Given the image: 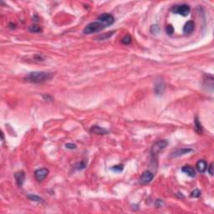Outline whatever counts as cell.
Returning a JSON list of instances; mask_svg holds the SVG:
<instances>
[{"label": "cell", "mask_w": 214, "mask_h": 214, "mask_svg": "<svg viewBox=\"0 0 214 214\" xmlns=\"http://www.w3.org/2000/svg\"><path fill=\"white\" fill-rule=\"evenodd\" d=\"M53 77H54L53 73L44 72V71H35L28 74L25 76L24 80L32 84H40L50 80Z\"/></svg>", "instance_id": "cell-1"}, {"label": "cell", "mask_w": 214, "mask_h": 214, "mask_svg": "<svg viewBox=\"0 0 214 214\" xmlns=\"http://www.w3.org/2000/svg\"><path fill=\"white\" fill-rule=\"evenodd\" d=\"M43 97L44 98L45 100H50V101H52V100H53V98L51 97V96H48V95H47V96L45 95V96H44Z\"/></svg>", "instance_id": "cell-29"}, {"label": "cell", "mask_w": 214, "mask_h": 214, "mask_svg": "<svg viewBox=\"0 0 214 214\" xmlns=\"http://www.w3.org/2000/svg\"><path fill=\"white\" fill-rule=\"evenodd\" d=\"M123 169H124V166L123 165H116L113 166L111 167V170L116 172H120L123 171Z\"/></svg>", "instance_id": "cell-22"}, {"label": "cell", "mask_w": 214, "mask_h": 214, "mask_svg": "<svg viewBox=\"0 0 214 214\" xmlns=\"http://www.w3.org/2000/svg\"><path fill=\"white\" fill-rule=\"evenodd\" d=\"M191 11L190 6L187 4H178V5H175L172 8V12L175 14H179L182 16H187L189 14Z\"/></svg>", "instance_id": "cell-3"}, {"label": "cell", "mask_w": 214, "mask_h": 214, "mask_svg": "<svg viewBox=\"0 0 214 214\" xmlns=\"http://www.w3.org/2000/svg\"><path fill=\"white\" fill-rule=\"evenodd\" d=\"M167 145H168V141L166 140H159V141H156L153 144V146L151 147V155L154 156H156L160 151L164 150Z\"/></svg>", "instance_id": "cell-4"}, {"label": "cell", "mask_w": 214, "mask_h": 214, "mask_svg": "<svg viewBox=\"0 0 214 214\" xmlns=\"http://www.w3.org/2000/svg\"><path fill=\"white\" fill-rule=\"evenodd\" d=\"M28 198H29L31 201L33 202H36V203H44V200L40 197L39 196L35 194H29L28 195Z\"/></svg>", "instance_id": "cell-17"}, {"label": "cell", "mask_w": 214, "mask_h": 214, "mask_svg": "<svg viewBox=\"0 0 214 214\" xmlns=\"http://www.w3.org/2000/svg\"><path fill=\"white\" fill-rule=\"evenodd\" d=\"M114 34H115V31H110V32L106 33V34H105L100 35L96 39H99V40H105V39H109L110 37H111Z\"/></svg>", "instance_id": "cell-18"}, {"label": "cell", "mask_w": 214, "mask_h": 214, "mask_svg": "<svg viewBox=\"0 0 214 214\" xmlns=\"http://www.w3.org/2000/svg\"><path fill=\"white\" fill-rule=\"evenodd\" d=\"M106 28V26L100 23V21H95L92 23H90L87 24L85 29L83 30V33L85 34H95V33H98L101 30Z\"/></svg>", "instance_id": "cell-2"}, {"label": "cell", "mask_w": 214, "mask_h": 214, "mask_svg": "<svg viewBox=\"0 0 214 214\" xmlns=\"http://www.w3.org/2000/svg\"><path fill=\"white\" fill-rule=\"evenodd\" d=\"M204 83L206 86L210 87L211 90H213V77L212 75H205Z\"/></svg>", "instance_id": "cell-15"}, {"label": "cell", "mask_w": 214, "mask_h": 214, "mask_svg": "<svg viewBox=\"0 0 214 214\" xmlns=\"http://www.w3.org/2000/svg\"><path fill=\"white\" fill-rule=\"evenodd\" d=\"M207 172H208V173L210 174L211 176H213V163H211L210 165H209V166H207Z\"/></svg>", "instance_id": "cell-26"}, {"label": "cell", "mask_w": 214, "mask_h": 214, "mask_svg": "<svg viewBox=\"0 0 214 214\" xmlns=\"http://www.w3.org/2000/svg\"><path fill=\"white\" fill-rule=\"evenodd\" d=\"M49 172V171L47 168H40V169H38L34 172V176H35L37 181L42 182L48 176Z\"/></svg>", "instance_id": "cell-8"}, {"label": "cell", "mask_w": 214, "mask_h": 214, "mask_svg": "<svg viewBox=\"0 0 214 214\" xmlns=\"http://www.w3.org/2000/svg\"><path fill=\"white\" fill-rule=\"evenodd\" d=\"M195 24L193 21H188L186 22L183 27V33L185 34H190L192 33V31L194 30Z\"/></svg>", "instance_id": "cell-13"}, {"label": "cell", "mask_w": 214, "mask_h": 214, "mask_svg": "<svg viewBox=\"0 0 214 214\" xmlns=\"http://www.w3.org/2000/svg\"><path fill=\"white\" fill-rule=\"evenodd\" d=\"M166 33L168 35H170V36H172V35L174 34V28L172 27V24L166 25Z\"/></svg>", "instance_id": "cell-20"}, {"label": "cell", "mask_w": 214, "mask_h": 214, "mask_svg": "<svg viewBox=\"0 0 214 214\" xmlns=\"http://www.w3.org/2000/svg\"><path fill=\"white\" fill-rule=\"evenodd\" d=\"M153 178H154V173L151 172L149 170H146V171L142 172V174H141L140 179H139V182L141 185H146L148 183H150L152 181Z\"/></svg>", "instance_id": "cell-5"}, {"label": "cell", "mask_w": 214, "mask_h": 214, "mask_svg": "<svg viewBox=\"0 0 214 214\" xmlns=\"http://www.w3.org/2000/svg\"><path fill=\"white\" fill-rule=\"evenodd\" d=\"M165 90V83L162 78L156 79L154 85V91L157 96L162 95Z\"/></svg>", "instance_id": "cell-7"}, {"label": "cell", "mask_w": 214, "mask_h": 214, "mask_svg": "<svg viewBox=\"0 0 214 214\" xmlns=\"http://www.w3.org/2000/svg\"><path fill=\"white\" fill-rule=\"evenodd\" d=\"M192 150L190 148H181V149H177L174 151L173 152L171 153L170 157L172 158H176V157H179V156H184L186 154H188L189 152H192Z\"/></svg>", "instance_id": "cell-9"}, {"label": "cell", "mask_w": 214, "mask_h": 214, "mask_svg": "<svg viewBox=\"0 0 214 214\" xmlns=\"http://www.w3.org/2000/svg\"><path fill=\"white\" fill-rule=\"evenodd\" d=\"M65 147L69 150H74V149H76V145H75L73 143H67V144H65Z\"/></svg>", "instance_id": "cell-27"}, {"label": "cell", "mask_w": 214, "mask_h": 214, "mask_svg": "<svg viewBox=\"0 0 214 214\" xmlns=\"http://www.w3.org/2000/svg\"><path fill=\"white\" fill-rule=\"evenodd\" d=\"M195 129H196V131H197V132L198 134H200V135L203 134V126H202V124H201V122L199 121V120H198L197 117L195 118Z\"/></svg>", "instance_id": "cell-16"}, {"label": "cell", "mask_w": 214, "mask_h": 214, "mask_svg": "<svg viewBox=\"0 0 214 214\" xmlns=\"http://www.w3.org/2000/svg\"><path fill=\"white\" fill-rule=\"evenodd\" d=\"M155 205H156V207H162L163 205H164V203H163V201L162 200H160V199H158V200H156V203H155Z\"/></svg>", "instance_id": "cell-28"}, {"label": "cell", "mask_w": 214, "mask_h": 214, "mask_svg": "<svg viewBox=\"0 0 214 214\" xmlns=\"http://www.w3.org/2000/svg\"><path fill=\"white\" fill-rule=\"evenodd\" d=\"M196 168L198 172L200 173H204L205 172L207 171V162L204 161V160H199L197 164H196Z\"/></svg>", "instance_id": "cell-12"}, {"label": "cell", "mask_w": 214, "mask_h": 214, "mask_svg": "<svg viewBox=\"0 0 214 214\" xmlns=\"http://www.w3.org/2000/svg\"><path fill=\"white\" fill-rule=\"evenodd\" d=\"M160 30V28L157 24H154V25H151V28H150V31L151 34H157Z\"/></svg>", "instance_id": "cell-23"}, {"label": "cell", "mask_w": 214, "mask_h": 214, "mask_svg": "<svg viewBox=\"0 0 214 214\" xmlns=\"http://www.w3.org/2000/svg\"><path fill=\"white\" fill-rule=\"evenodd\" d=\"M131 35L130 34H127V35H125L122 39H121V43L122 44H130L131 43Z\"/></svg>", "instance_id": "cell-19"}, {"label": "cell", "mask_w": 214, "mask_h": 214, "mask_svg": "<svg viewBox=\"0 0 214 214\" xmlns=\"http://www.w3.org/2000/svg\"><path fill=\"white\" fill-rule=\"evenodd\" d=\"M29 31L32 33H40L42 32V29L38 25H32L29 27Z\"/></svg>", "instance_id": "cell-21"}, {"label": "cell", "mask_w": 214, "mask_h": 214, "mask_svg": "<svg viewBox=\"0 0 214 214\" xmlns=\"http://www.w3.org/2000/svg\"><path fill=\"white\" fill-rule=\"evenodd\" d=\"M90 133H92V134H96V135H106L109 133V131L106 130L105 128H103V127H99V126H94V127H92L90 128Z\"/></svg>", "instance_id": "cell-10"}, {"label": "cell", "mask_w": 214, "mask_h": 214, "mask_svg": "<svg viewBox=\"0 0 214 214\" xmlns=\"http://www.w3.org/2000/svg\"><path fill=\"white\" fill-rule=\"evenodd\" d=\"M201 196V192L198 190V189H195L194 191H192V192H191V197H199Z\"/></svg>", "instance_id": "cell-25"}, {"label": "cell", "mask_w": 214, "mask_h": 214, "mask_svg": "<svg viewBox=\"0 0 214 214\" xmlns=\"http://www.w3.org/2000/svg\"><path fill=\"white\" fill-rule=\"evenodd\" d=\"M182 172L186 173L187 176H191V177H195L196 176V171L195 169L191 166H184L182 168Z\"/></svg>", "instance_id": "cell-14"}, {"label": "cell", "mask_w": 214, "mask_h": 214, "mask_svg": "<svg viewBox=\"0 0 214 214\" xmlns=\"http://www.w3.org/2000/svg\"><path fill=\"white\" fill-rule=\"evenodd\" d=\"M98 21H100V23H102L106 27V26H110L111 24H113L115 23V18L114 16H112L110 13H103L101 15H100L97 19Z\"/></svg>", "instance_id": "cell-6"}, {"label": "cell", "mask_w": 214, "mask_h": 214, "mask_svg": "<svg viewBox=\"0 0 214 214\" xmlns=\"http://www.w3.org/2000/svg\"><path fill=\"white\" fill-rule=\"evenodd\" d=\"M85 166H86V164H85V162H79V163H78V164H76V165H75V170H82V169L85 168Z\"/></svg>", "instance_id": "cell-24"}, {"label": "cell", "mask_w": 214, "mask_h": 214, "mask_svg": "<svg viewBox=\"0 0 214 214\" xmlns=\"http://www.w3.org/2000/svg\"><path fill=\"white\" fill-rule=\"evenodd\" d=\"M14 178L16 180V182H17V185L19 186H22L24 182V180H25V174H24V172L23 171H20V172H18L14 174Z\"/></svg>", "instance_id": "cell-11"}]
</instances>
